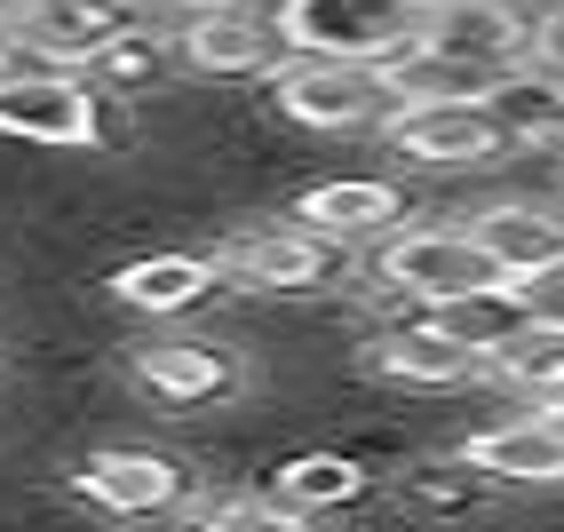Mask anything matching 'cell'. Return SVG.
I'll use <instances>...</instances> for the list:
<instances>
[{"label": "cell", "mask_w": 564, "mask_h": 532, "mask_svg": "<svg viewBox=\"0 0 564 532\" xmlns=\"http://www.w3.org/2000/svg\"><path fill=\"white\" fill-rule=\"evenodd\" d=\"M413 9H422V17H430V9H445V0H413Z\"/></svg>", "instance_id": "83f0119b"}, {"label": "cell", "mask_w": 564, "mask_h": 532, "mask_svg": "<svg viewBox=\"0 0 564 532\" xmlns=\"http://www.w3.org/2000/svg\"><path fill=\"white\" fill-rule=\"evenodd\" d=\"M192 532H318V517L286 509L279 492H231V501H215L192 517Z\"/></svg>", "instance_id": "603a6c76"}, {"label": "cell", "mask_w": 564, "mask_h": 532, "mask_svg": "<svg viewBox=\"0 0 564 532\" xmlns=\"http://www.w3.org/2000/svg\"><path fill=\"white\" fill-rule=\"evenodd\" d=\"M541 64H556V72H564V9L549 17V41H541Z\"/></svg>", "instance_id": "d4e9b609"}, {"label": "cell", "mask_w": 564, "mask_h": 532, "mask_svg": "<svg viewBox=\"0 0 564 532\" xmlns=\"http://www.w3.org/2000/svg\"><path fill=\"white\" fill-rule=\"evenodd\" d=\"M373 279H382V294H398L405 311H454L469 294L509 286L501 262L477 247L469 222H405L382 247V262H373Z\"/></svg>", "instance_id": "6da1fadb"}, {"label": "cell", "mask_w": 564, "mask_h": 532, "mask_svg": "<svg viewBox=\"0 0 564 532\" xmlns=\"http://www.w3.org/2000/svg\"><path fill=\"white\" fill-rule=\"evenodd\" d=\"M501 88V72H485V64H462V56H445L430 41H413L398 64H390V96L398 104H477V96H494Z\"/></svg>", "instance_id": "ac0fdd59"}, {"label": "cell", "mask_w": 564, "mask_h": 532, "mask_svg": "<svg viewBox=\"0 0 564 532\" xmlns=\"http://www.w3.org/2000/svg\"><path fill=\"white\" fill-rule=\"evenodd\" d=\"M262 88H271V104L286 111L294 128H311V135L382 128L390 111H398L390 72H373V64H334V56H286Z\"/></svg>", "instance_id": "3957f363"}, {"label": "cell", "mask_w": 564, "mask_h": 532, "mask_svg": "<svg viewBox=\"0 0 564 532\" xmlns=\"http://www.w3.org/2000/svg\"><path fill=\"white\" fill-rule=\"evenodd\" d=\"M286 32V56H334V64H373L390 72L422 41L413 0H262Z\"/></svg>", "instance_id": "7a4b0ae2"}, {"label": "cell", "mask_w": 564, "mask_h": 532, "mask_svg": "<svg viewBox=\"0 0 564 532\" xmlns=\"http://www.w3.org/2000/svg\"><path fill=\"white\" fill-rule=\"evenodd\" d=\"M422 318H437V326L454 334V341H469V350H477L485 366H494V358L509 350V341H517L524 326H533V311H524V294H517V286L469 294V302H454V311H422Z\"/></svg>", "instance_id": "d6986e66"}, {"label": "cell", "mask_w": 564, "mask_h": 532, "mask_svg": "<svg viewBox=\"0 0 564 532\" xmlns=\"http://www.w3.org/2000/svg\"><path fill=\"white\" fill-rule=\"evenodd\" d=\"M366 366L382 373V382H398V390H462V382H477V373H494L469 341H454V334H445L437 318H422V311H413L405 326L373 334Z\"/></svg>", "instance_id": "7c38bea8"}, {"label": "cell", "mask_w": 564, "mask_h": 532, "mask_svg": "<svg viewBox=\"0 0 564 532\" xmlns=\"http://www.w3.org/2000/svg\"><path fill=\"white\" fill-rule=\"evenodd\" d=\"M239 382H247V366L223 350V341H143L135 350V390H152L167 413L223 405Z\"/></svg>", "instance_id": "5bb4252c"}, {"label": "cell", "mask_w": 564, "mask_h": 532, "mask_svg": "<svg viewBox=\"0 0 564 532\" xmlns=\"http://www.w3.org/2000/svg\"><path fill=\"white\" fill-rule=\"evenodd\" d=\"M422 41L462 56V64H485V72H524L541 64V41H549V17L533 0H445V9L422 17Z\"/></svg>", "instance_id": "ba28073f"}, {"label": "cell", "mask_w": 564, "mask_h": 532, "mask_svg": "<svg viewBox=\"0 0 564 532\" xmlns=\"http://www.w3.org/2000/svg\"><path fill=\"white\" fill-rule=\"evenodd\" d=\"M167 9H175V17H183V9H215V0H167Z\"/></svg>", "instance_id": "484cf974"}, {"label": "cell", "mask_w": 564, "mask_h": 532, "mask_svg": "<svg viewBox=\"0 0 564 532\" xmlns=\"http://www.w3.org/2000/svg\"><path fill=\"white\" fill-rule=\"evenodd\" d=\"M223 286V271H215V254H135V262H120L111 271V294L128 302V311H143V318H183V311H199V302Z\"/></svg>", "instance_id": "2e32d148"}, {"label": "cell", "mask_w": 564, "mask_h": 532, "mask_svg": "<svg viewBox=\"0 0 564 532\" xmlns=\"http://www.w3.org/2000/svg\"><path fill=\"white\" fill-rule=\"evenodd\" d=\"M462 462L477 477H494V485H564V430L533 405V413H517V422H494V430L462 437Z\"/></svg>", "instance_id": "9a60e30c"}, {"label": "cell", "mask_w": 564, "mask_h": 532, "mask_svg": "<svg viewBox=\"0 0 564 532\" xmlns=\"http://www.w3.org/2000/svg\"><path fill=\"white\" fill-rule=\"evenodd\" d=\"M72 492L88 509L120 517V524H152V517H175L192 501V469L175 453H152V445H96L80 469H72Z\"/></svg>", "instance_id": "9c48e42d"}, {"label": "cell", "mask_w": 564, "mask_h": 532, "mask_svg": "<svg viewBox=\"0 0 564 532\" xmlns=\"http://www.w3.org/2000/svg\"><path fill=\"white\" fill-rule=\"evenodd\" d=\"M541 413H549V422H556V430H564V398H556V405H541Z\"/></svg>", "instance_id": "4316f807"}, {"label": "cell", "mask_w": 564, "mask_h": 532, "mask_svg": "<svg viewBox=\"0 0 564 532\" xmlns=\"http://www.w3.org/2000/svg\"><path fill=\"white\" fill-rule=\"evenodd\" d=\"M517 294H524V311H533L541 326H564V262H549V271H541V279H524Z\"/></svg>", "instance_id": "cb8c5ba5"}, {"label": "cell", "mask_w": 564, "mask_h": 532, "mask_svg": "<svg viewBox=\"0 0 564 532\" xmlns=\"http://www.w3.org/2000/svg\"><path fill=\"white\" fill-rule=\"evenodd\" d=\"M382 143L405 167H437V175L494 167V160L517 151L509 128H501V111H494V96H477V104H398L382 120Z\"/></svg>", "instance_id": "52a82bcc"}, {"label": "cell", "mask_w": 564, "mask_h": 532, "mask_svg": "<svg viewBox=\"0 0 564 532\" xmlns=\"http://www.w3.org/2000/svg\"><path fill=\"white\" fill-rule=\"evenodd\" d=\"M175 64H183V56H175V32H167V24H135L128 41L88 72V80H96V88H120V96H143V88H167Z\"/></svg>", "instance_id": "44dd1931"}, {"label": "cell", "mask_w": 564, "mask_h": 532, "mask_svg": "<svg viewBox=\"0 0 564 532\" xmlns=\"http://www.w3.org/2000/svg\"><path fill=\"white\" fill-rule=\"evenodd\" d=\"M271 492L286 509H303V517H326V509H350L373 492V469L358 462V453H294V462H279Z\"/></svg>", "instance_id": "e0dca14e"}, {"label": "cell", "mask_w": 564, "mask_h": 532, "mask_svg": "<svg viewBox=\"0 0 564 532\" xmlns=\"http://www.w3.org/2000/svg\"><path fill=\"white\" fill-rule=\"evenodd\" d=\"M215 271L223 286H247V294H318L350 271V247L303 231V222H254V231H231L215 247Z\"/></svg>", "instance_id": "5b68a950"}, {"label": "cell", "mask_w": 564, "mask_h": 532, "mask_svg": "<svg viewBox=\"0 0 564 532\" xmlns=\"http://www.w3.org/2000/svg\"><path fill=\"white\" fill-rule=\"evenodd\" d=\"M9 32L64 72H96L135 32V0H17Z\"/></svg>", "instance_id": "30bf717a"}, {"label": "cell", "mask_w": 564, "mask_h": 532, "mask_svg": "<svg viewBox=\"0 0 564 532\" xmlns=\"http://www.w3.org/2000/svg\"><path fill=\"white\" fill-rule=\"evenodd\" d=\"M175 56L199 80H271L286 64V32L262 0H215V9H183L175 24Z\"/></svg>", "instance_id": "8992f818"}, {"label": "cell", "mask_w": 564, "mask_h": 532, "mask_svg": "<svg viewBox=\"0 0 564 532\" xmlns=\"http://www.w3.org/2000/svg\"><path fill=\"white\" fill-rule=\"evenodd\" d=\"M485 501H494V477H477L462 453H454V462H430V469H405V509H422V517H437V524L477 517Z\"/></svg>", "instance_id": "7402d4cb"}, {"label": "cell", "mask_w": 564, "mask_h": 532, "mask_svg": "<svg viewBox=\"0 0 564 532\" xmlns=\"http://www.w3.org/2000/svg\"><path fill=\"white\" fill-rule=\"evenodd\" d=\"M469 231L477 247L501 262V279L524 286V279H541L549 262H564V199H485L469 215Z\"/></svg>", "instance_id": "4fadbf2b"}, {"label": "cell", "mask_w": 564, "mask_h": 532, "mask_svg": "<svg viewBox=\"0 0 564 532\" xmlns=\"http://www.w3.org/2000/svg\"><path fill=\"white\" fill-rule=\"evenodd\" d=\"M405 192L398 183H382V175H326V183H311L303 199H294V222L303 231H318V239H334V247H366V239H398L405 231Z\"/></svg>", "instance_id": "8fae6325"}, {"label": "cell", "mask_w": 564, "mask_h": 532, "mask_svg": "<svg viewBox=\"0 0 564 532\" xmlns=\"http://www.w3.org/2000/svg\"><path fill=\"white\" fill-rule=\"evenodd\" d=\"M0 135L41 151H104L111 111L88 72H24V80H0Z\"/></svg>", "instance_id": "277c9868"}, {"label": "cell", "mask_w": 564, "mask_h": 532, "mask_svg": "<svg viewBox=\"0 0 564 532\" xmlns=\"http://www.w3.org/2000/svg\"><path fill=\"white\" fill-rule=\"evenodd\" d=\"M494 382H509L517 398H533V405H556L564 398V326H524L509 350L494 358Z\"/></svg>", "instance_id": "ffe728a7"}]
</instances>
